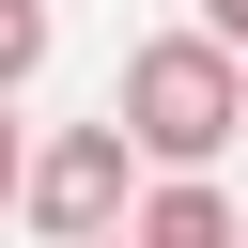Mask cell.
I'll return each instance as SVG.
<instances>
[{
  "instance_id": "cell-3",
  "label": "cell",
  "mask_w": 248,
  "mask_h": 248,
  "mask_svg": "<svg viewBox=\"0 0 248 248\" xmlns=\"http://www.w3.org/2000/svg\"><path fill=\"white\" fill-rule=\"evenodd\" d=\"M124 248H248V217H232V186H217V170H140Z\"/></svg>"
},
{
  "instance_id": "cell-2",
  "label": "cell",
  "mask_w": 248,
  "mask_h": 248,
  "mask_svg": "<svg viewBox=\"0 0 248 248\" xmlns=\"http://www.w3.org/2000/svg\"><path fill=\"white\" fill-rule=\"evenodd\" d=\"M16 217H31L46 248H108V232L140 217V155H124V124H62V140H31Z\"/></svg>"
},
{
  "instance_id": "cell-5",
  "label": "cell",
  "mask_w": 248,
  "mask_h": 248,
  "mask_svg": "<svg viewBox=\"0 0 248 248\" xmlns=\"http://www.w3.org/2000/svg\"><path fill=\"white\" fill-rule=\"evenodd\" d=\"M16 186H31V124L0 108V217H16Z\"/></svg>"
},
{
  "instance_id": "cell-6",
  "label": "cell",
  "mask_w": 248,
  "mask_h": 248,
  "mask_svg": "<svg viewBox=\"0 0 248 248\" xmlns=\"http://www.w3.org/2000/svg\"><path fill=\"white\" fill-rule=\"evenodd\" d=\"M202 46H232V62H248V0H202Z\"/></svg>"
},
{
  "instance_id": "cell-1",
  "label": "cell",
  "mask_w": 248,
  "mask_h": 248,
  "mask_svg": "<svg viewBox=\"0 0 248 248\" xmlns=\"http://www.w3.org/2000/svg\"><path fill=\"white\" fill-rule=\"evenodd\" d=\"M108 124H124V155H140V170H217V155L248 140V62H232V46H202V31H155V46H124Z\"/></svg>"
},
{
  "instance_id": "cell-4",
  "label": "cell",
  "mask_w": 248,
  "mask_h": 248,
  "mask_svg": "<svg viewBox=\"0 0 248 248\" xmlns=\"http://www.w3.org/2000/svg\"><path fill=\"white\" fill-rule=\"evenodd\" d=\"M46 46H62V16H46V0H0V108L46 78Z\"/></svg>"
},
{
  "instance_id": "cell-7",
  "label": "cell",
  "mask_w": 248,
  "mask_h": 248,
  "mask_svg": "<svg viewBox=\"0 0 248 248\" xmlns=\"http://www.w3.org/2000/svg\"><path fill=\"white\" fill-rule=\"evenodd\" d=\"M108 248H124V232H108Z\"/></svg>"
}]
</instances>
